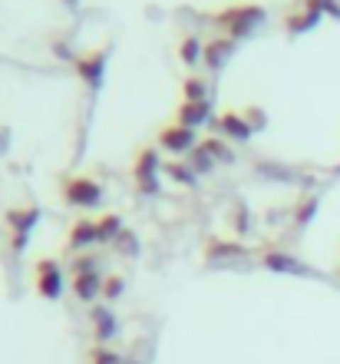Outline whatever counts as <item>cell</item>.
I'll return each instance as SVG.
<instances>
[{
	"label": "cell",
	"mask_w": 340,
	"mask_h": 364,
	"mask_svg": "<svg viewBox=\"0 0 340 364\" xmlns=\"http://www.w3.org/2000/svg\"><path fill=\"white\" fill-rule=\"evenodd\" d=\"M265 7L261 4H235V7H225L215 17V23L225 30L231 40H245L258 23H265Z\"/></svg>",
	"instance_id": "6da1fadb"
},
{
	"label": "cell",
	"mask_w": 340,
	"mask_h": 364,
	"mask_svg": "<svg viewBox=\"0 0 340 364\" xmlns=\"http://www.w3.org/2000/svg\"><path fill=\"white\" fill-rule=\"evenodd\" d=\"M106 60H109V43H103V47L86 50V53L73 57L76 73H79V80H83L89 90H99V83H103V77H106Z\"/></svg>",
	"instance_id": "7a4b0ae2"
},
{
	"label": "cell",
	"mask_w": 340,
	"mask_h": 364,
	"mask_svg": "<svg viewBox=\"0 0 340 364\" xmlns=\"http://www.w3.org/2000/svg\"><path fill=\"white\" fill-rule=\"evenodd\" d=\"M63 196H67L70 205H79V209H93L103 199V186L89 176H73V179L63 182Z\"/></svg>",
	"instance_id": "3957f363"
},
{
	"label": "cell",
	"mask_w": 340,
	"mask_h": 364,
	"mask_svg": "<svg viewBox=\"0 0 340 364\" xmlns=\"http://www.w3.org/2000/svg\"><path fill=\"white\" fill-rule=\"evenodd\" d=\"M133 176L139 192H155L159 189V176H162V163H159V149H142L133 163Z\"/></svg>",
	"instance_id": "277c9868"
},
{
	"label": "cell",
	"mask_w": 340,
	"mask_h": 364,
	"mask_svg": "<svg viewBox=\"0 0 340 364\" xmlns=\"http://www.w3.org/2000/svg\"><path fill=\"white\" fill-rule=\"evenodd\" d=\"M37 219H40V209H37V205H20V209H10L7 215H4L7 229L13 232V252H20L23 245H27V235L33 232Z\"/></svg>",
	"instance_id": "5b68a950"
},
{
	"label": "cell",
	"mask_w": 340,
	"mask_h": 364,
	"mask_svg": "<svg viewBox=\"0 0 340 364\" xmlns=\"http://www.w3.org/2000/svg\"><path fill=\"white\" fill-rule=\"evenodd\" d=\"M199 143H202V139L195 136V129H189V126H179V123H169L159 133V146L165 149V153H172V156L192 153V149H195Z\"/></svg>",
	"instance_id": "8992f818"
},
{
	"label": "cell",
	"mask_w": 340,
	"mask_h": 364,
	"mask_svg": "<svg viewBox=\"0 0 340 364\" xmlns=\"http://www.w3.org/2000/svg\"><path fill=\"white\" fill-rule=\"evenodd\" d=\"M212 126H215V133L221 136V139H235V143H245L248 136L255 133L251 123L245 119V113H238V109H221V113L212 119Z\"/></svg>",
	"instance_id": "52a82bcc"
},
{
	"label": "cell",
	"mask_w": 340,
	"mask_h": 364,
	"mask_svg": "<svg viewBox=\"0 0 340 364\" xmlns=\"http://www.w3.org/2000/svg\"><path fill=\"white\" fill-rule=\"evenodd\" d=\"M215 116H212V106L205 103H192V100H182V106L175 109V123L179 126H189V129H199V126L212 123Z\"/></svg>",
	"instance_id": "ba28073f"
},
{
	"label": "cell",
	"mask_w": 340,
	"mask_h": 364,
	"mask_svg": "<svg viewBox=\"0 0 340 364\" xmlns=\"http://www.w3.org/2000/svg\"><path fill=\"white\" fill-rule=\"evenodd\" d=\"M235 50H238V40H231V37H215L212 43H205V67H208V70H221L228 60L235 57Z\"/></svg>",
	"instance_id": "9c48e42d"
},
{
	"label": "cell",
	"mask_w": 340,
	"mask_h": 364,
	"mask_svg": "<svg viewBox=\"0 0 340 364\" xmlns=\"http://www.w3.org/2000/svg\"><path fill=\"white\" fill-rule=\"evenodd\" d=\"M324 14L317 7H311L307 0H304L301 7H294L287 17H284V27H287V33H304V30L317 27V20H321Z\"/></svg>",
	"instance_id": "30bf717a"
},
{
	"label": "cell",
	"mask_w": 340,
	"mask_h": 364,
	"mask_svg": "<svg viewBox=\"0 0 340 364\" xmlns=\"http://www.w3.org/2000/svg\"><path fill=\"white\" fill-rule=\"evenodd\" d=\"M37 288L43 291L47 298L60 295V288H63V282H60V269H57V262H50L43 259L37 265Z\"/></svg>",
	"instance_id": "8fae6325"
},
{
	"label": "cell",
	"mask_w": 340,
	"mask_h": 364,
	"mask_svg": "<svg viewBox=\"0 0 340 364\" xmlns=\"http://www.w3.org/2000/svg\"><path fill=\"white\" fill-rule=\"evenodd\" d=\"M89 242H99V225L93 219H76L70 232V249H83Z\"/></svg>",
	"instance_id": "7c38bea8"
},
{
	"label": "cell",
	"mask_w": 340,
	"mask_h": 364,
	"mask_svg": "<svg viewBox=\"0 0 340 364\" xmlns=\"http://www.w3.org/2000/svg\"><path fill=\"white\" fill-rule=\"evenodd\" d=\"M179 60L185 63V67H199V63H205V43H202L199 37H185L179 43Z\"/></svg>",
	"instance_id": "4fadbf2b"
},
{
	"label": "cell",
	"mask_w": 340,
	"mask_h": 364,
	"mask_svg": "<svg viewBox=\"0 0 340 364\" xmlns=\"http://www.w3.org/2000/svg\"><path fill=\"white\" fill-rule=\"evenodd\" d=\"M202 149H205L215 163H231V159H235V153L228 149V139H221V136H208V139H202Z\"/></svg>",
	"instance_id": "5bb4252c"
},
{
	"label": "cell",
	"mask_w": 340,
	"mask_h": 364,
	"mask_svg": "<svg viewBox=\"0 0 340 364\" xmlns=\"http://www.w3.org/2000/svg\"><path fill=\"white\" fill-rule=\"evenodd\" d=\"M162 176H169V179L179 182V186H195V179H199V173L185 163H165L162 166Z\"/></svg>",
	"instance_id": "9a60e30c"
},
{
	"label": "cell",
	"mask_w": 340,
	"mask_h": 364,
	"mask_svg": "<svg viewBox=\"0 0 340 364\" xmlns=\"http://www.w3.org/2000/svg\"><path fill=\"white\" fill-rule=\"evenodd\" d=\"M99 288H103V282H99L96 272H86V275L79 272V275H76V295L79 298H93Z\"/></svg>",
	"instance_id": "2e32d148"
},
{
	"label": "cell",
	"mask_w": 340,
	"mask_h": 364,
	"mask_svg": "<svg viewBox=\"0 0 340 364\" xmlns=\"http://www.w3.org/2000/svg\"><path fill=\"white\" fill-rule=\"evenodd\" d=\"M182 93H185V100H192V103H205L208 83L202 77H185V83H182Z\"/></svg>",
	"instance_id": "e0dca14e"
},
{
	"label": "cell",
	"mask_w": 340,
	"mask_h": 364,
	"mask_svg": "<svg viewBox=\"0 0 340 364\" xmlns=\"http://www.w3.org/2000/svg\"><path fill=\"white\" fill-rule=\"evenodd\" d=\"M189 166L195 169V173H212V169H215V159H212V156L202 149V143H199V146H195V149L189 153Z\"/></svg>",
	"instance_id": "ac0fdd59"
},
{
	"label": "cell",
	"mask_w": 340,
	"mask_h": 364,
	"mask_svg": "<svg viewBox=\"0 0 340 364\" xmlns=\"http://www.w3.org/2000/svg\"><path fill=\"white\" fill-rule=\"evenodd\" d=\"M314 212H317V196H307V199L294 209V222H297V225H307Z\"/></svg>",
	"instance_id": "d6986e66"
},
{
	"label": "cell",
	"mask_w": 340,
	"mask_h": 364,
	"mask_svg": "<svg viewBox=\"0 0 340 364\" xmlns=\"http://www.w3.org/2000/svg\"><path fill=\"white\" fill-rule=\"evenodd\" d=\"M119 215H103V219L96 222V225H99V242H109L113 239V235H119Z\"/></svg>",
	"instance_id": "ffe728a7"
},
{
	"label": "cell",
	"mask_w": 340,
	"mask_h": 364,
	"mask_svg": "<svg viewBox=\"0 0 340 364\" xmlns=\"http://www.w3.org/2000/svg\"><path fill=\"white\" fill-rule=\"evenodd\" d=\"M245 113V119L251 123V129H265V113L258 109V106H248V109H241Z\"/></svg>",
	"instance_id": "44dd1931"
},
{
	"label": "cell",
	"mask_w": 340,
	"mask_h": 364,
	"mask_svg": "<svg viewBox=\"0 0 340 364\" xmlns=\"http://www.w3.org/2000/svg\"><path fill=\"white\" fill-rule=\"evenodd\" d=\"M103 291H106L109 298L119 295V291H123V278H109V282H103Z\"/></svg>",
	"instance_id": "7402d4cb"
}]
</instances>
